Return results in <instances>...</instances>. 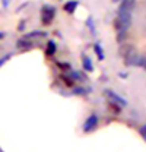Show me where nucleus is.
<instances>
[{
	"label": "nucleus",
	"mask_w": 146,
	"mask_h": 152,
	"mask_svg": "<svg viewBox=\"0 0 146 152\" xmlns=\"http://www.w3.org/2000/svg\"><path fill=\"white\" fill-rule=\"evenodd\" d=\"M130 25H131V12H117L115 29H117V32H118V37H117L118 42L126 38Z\"/></svg>",
	"instance_id": "nucleus-1"
},
{
	"label": "nucleus",
	"mask_w": 146,
	"mask_h": 152,
	"mask_svg": "<svg viewBox=\"0 0 146 152\" xmlns=\"http://www.w3.org/2000/svg\"><path fill=\"white\" fill-rule=\"evenodd\" d=\"M54 16H55V7L48 6V4L42 6V9H41V20H42L44 25L51 23V20L54 19Z\"/></svg>",
	"instance_id": "nucleus-2"
},
{
	"label": "nucleus",
	"mask_w": 146,
	"mask_h": 152,
	"mask_svg": "<svg viewBox=\"0 0 146 152\" xmlns=\"http://www.w3.org/2000/svg\"><path fill=\"white\" fill-rule=\"evenodd\" d=\"M98 121H99V118H98V115L96 114L92 113L86 120H85V123H83V126H82V130L85 133H89V132H93L96 127H98Z\"/></svg>",
	"instance_id": "nucleus-3"
},
{
	"label": "nucleus",
	"mask_w": 146,
	"mask_h": 152,
	"mask_svg": "<svg viewBox=\"0 0 146 152\" xmlns=\"http://www.w3.org/2000/svg\"><path fill=\"white\" fill-rule=\"evenodd\" d=\"M105 92V95L108 96L110 99L114 102V104H117V105H121V107H126L127 105V101L121 96V95H118V94H115L114 91H111V89H105L104 91Z\"/></svg>",
	"instance_id": "nucleus-4"
},
{
	"label": "nucleus",
	"mask_w": 146,
	"mask_h": 152,
	"mask_svg": "<svg viewBox=\"0 0 146 152\" xmlns=\"http://www.w3.org/2000/svg\"><path fill=\"white\" fill-rule=\"evenodd\" d=\"M136 4V0H121L118 6V12H131Z\"/></svg>",
	"instance_id": "nucleus-5"
},
{
	"label": "nucleus",
	"mask_w": 146,
	"mask_h": 152,
	"mask_svg": "<svg viewBox=\"0 0 146 152\" xmlns=\"http://www.w3.org/2000/svg\"><path fill=\"white\" fill-rule=\"evenodd\" d=\"M79 6V1L77 0H69V1H66L64 3V6H63V9L67 12V13H73L74 10H76V7Z\"/></svg>",
	"instance_id": "nucleus-6"
},
{
	"label": "nucleus",
	"mask_w": 146,
	"mask_h": 152,
	"mask_svg": "<svg viewBox=\"0 0 146 152\" xmlns=\"http://www.w3.org/2000/svg\"><path fill=\"white\" fill-rule=\"evenodd\" d=\"M82 66L86 72H93V64H92V60L89 58V56L83 54L82 56Z\"/></svg>",
	"instance_id": "nucleus-7"
},
{
	"label": "nucleus",
	"mask_w": 146,
	"mask_h": 152,
	"mask_svg": "<svg viewBox=\"0 0 146 152\" xmlns=\"http://www.w3.org/2000/svg\"><path fill=\"white\" fill-rule=\"evenodd\" d=\"M45 35H47V34L42 32V31H32V32L26 34L23 38H26V39H32V38H42V37H45Z\"/></svg>",
	"instance_id": "nucleus-8"
},
{
	"label": "nucleus",
	"mask_w": 146,
	"mask_h": 152,
	"mask_svg": "<svg viewBox=\"0 0 146 152\" xmlns=\"http://www.w3.org/2000/svg\"><path fill=\"white\" fill-rule=\"evenodd\" d=\"M93 50H95V53H96V56L99 60H104V50H102V47H101V44L99 42H95L93 44Z\"/></svg>",
	"instance_id": "nucleus-9"
},
{
	"label": "nucleus",
	"mask_w": 146,
	"mask_h": 152,
	"mask_svg": "<svg viewBox=\"0 0 146 152\" xmlns=\"http://www.w3.org/2000/svg\"><path fill=\"white\" fill-rule=\"evenodd\" d=\"M32 47V42L26 38H22L18 41V48H31Z\"/></svg>",
	"instance_id": "nucleus-10"
},
{
	"label": "nucleus",
	"mask_w": 146,
	"mask_h": 152,
	"mask_svg": "<svg viewBox=\"0 0 146 152\" xmlns=\"http://www.w3.org/2000/svg\"><path fill=\"white\" fill-rule=\"evenodd\" d=\"M55 50H57L55 42L54 41H48V44H47V54H48V56H53L55 53Z\"/></svg>",
	"instance_id": "nucleus-11"
},
{
	"label": "nucleus",
	"mask_w": 146,
	"mask_h": 152,
	"mask_svg": "<svg viewBox=\"0 0 146 152\" xmlns=\"http://www.w3.org/2000/svg\"><path fill=\"white\" fill-rule=\"evenodd\" d=\"M86 25L91 28V32L92 34H95V26H93V19L92 18H88V20H86Z\"/></svg>",
	"instance_id": "nucleus-12"
},
{
	"label": "nucleus",
	"mask_w": 146,
	"mask_h": 152,
	"mask_svg": "<svg viewBox=\"0 0 146 152\" xmlns=\"http://www.w3.org/2000/svg\"><path fill=\"white\" fill-rule=\"evenodd\" d=\"M70 77H72L73 80H80V79H82V77L79 76V73H77V72H72V73H70Z\"/></svg>",
	"instance_id": "nucleus-13"
},
{
	"label": "nucleus",
	"mask_w": 146,
	"mask_h": 152,
	"mask_svg": "<svg viewBox=\"0 0 146 152\" xmlns=\"http://www.w3.org/2000/svg\"><path fill=\"white\" fill-rule=\"evenodd\" d=\"M140 134H142V137L146 140V124L145 126H142V129H140Z\"/></svg>",
	"instance_id": "nucleus-14"
},
{
	"label": "nucleus",
	"mask_w": 146,
	"mask_h": 152,
	"mask_svg": "<svg viewBox=\"0 0 146 152\" xmlns=\"http://www.w3.org/2000/svg\"><path fill=\"white\" fill-rule=\"evenodd\" d=\"M9 58H10V54H7L6 57H1V58H0V66H1V64H3L6 60H9Z\"/></svg>",
	"instance_id": "nucleus-15"
},
{
	"label": "nucleus",
	"mask_w": 146,
	"mask_h": 152,
	"mask_svg": "<svg viewBox=\"0 0 146 152\" xmlns=\"http://www.w3.org/2000/svg\"><path fill=\"white\" fill-rule=\"evenodd\" d=\"M58 66H60V67H63V69H69V67H70L67 63H58Z\"/></svg>",
	"instance_id": "nucleus-16"
},
{
	"label": "nucleus",
	"mask_w": 146,
	"mask_h": 152,
	"mask_svg": "<svg viewBox=\"0 0 146 152\" xmlns=\"http://www.w3.org/2000/svg\"><path fill=\"white\" fill-rule=\"evenodd\" d=\"M1 1H3V6H4V7H7V4H9V0H1Z\"/></svg>",
	"instance_id": "nucleus-17"
},
{
	"label": "nucleus",
	"mask_w": 146,
	"mask_h": 152,
	"mask_svg": "<svg viewBox=\"0 0 146 152\" xmlns=\"http://www.w3.org/2000/svg\"><path fill=\"white\" fill-rule=\"evenodd\" d=\"M4 35H6L4 32H0V39H3V38H4Z\"/></svg>",
	"instance_id": "nucleus-18"
},
{
	"label": "nucleus",
	"mask_w": 146,
	"mask_h": 152,
	"mask_svg": "<svg viewBox=\"0 0 146 152\" xmlns=\"http://www.w3.org/2000/svg\"><path fill=\"white\" fill-rule=\"evenodd\" d=\"M112 1H114V3H118V1H121V0H112Z\"/></svg>",
	"instance_id": "nucleus-19"
}]
</instances>
